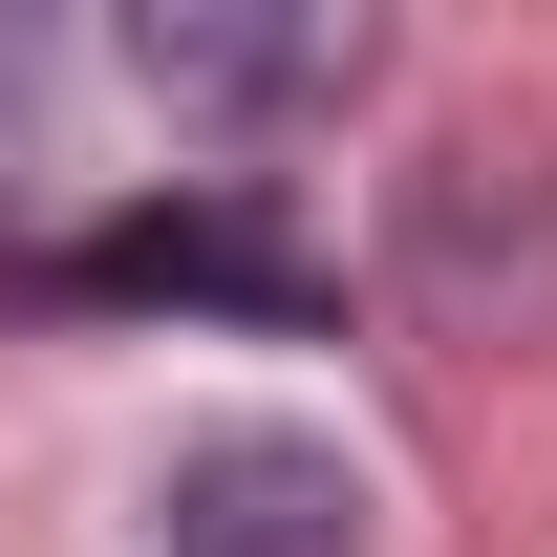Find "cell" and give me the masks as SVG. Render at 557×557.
<instances>
[{
    "label": "cell",
    "mask_w": 557,
    "mask_h": 557,
    "mask_svg": "<svg viewBox=\"0 0 557 557\" xmlns=\"http://www.w3.org/2000/svg\"><path fill=\"white\" fill-rule=\"evenodd\" d=\"M364 65H386L364 22H194V0L129 22V86H172V108H344Z\"/></svg>",
    "instance_id": "obj_3"
},
{
    "label": "cell",
    "mask_w": 557,
    "mask_h": 557,
    "mask_svg": "<svg viewBox=\"0 0 557 557\" xmlns=\"http://www.w3.org/2000/svg\"><path fill=\"white\" fill-rule=\"evenodd\" d=\"M150 557H364V472L322 429H194L150 493Z\"/></svg>",
    "instance_id": "obj_1"
},
{
    "label": "cell",
    "mask_w": 557,
    "mask_h": 557,
    "mask_svg": "<svg viewBox=\"0 0 557 557\" xmlns=\"http://www.w3.org/2000/svg\"><path fill=\"white\" fill-rule=\"evenodd\" d=\"M44 300H236V322H300V236L258 194H194V214H108L44 258Z\"/></svg>",
    "instance_id": "obj_2"
}]
</instances>
